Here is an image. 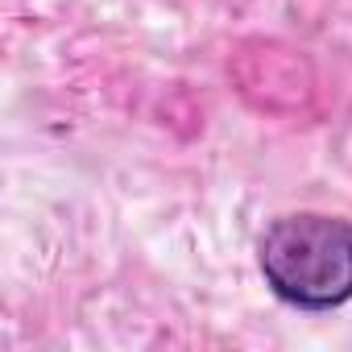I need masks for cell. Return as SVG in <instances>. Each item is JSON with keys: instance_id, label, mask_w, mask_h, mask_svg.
Returning a JSON list of instances; mask_svg holds the SVG:
<instances>
[{"instance_id": "obj_1", "label": "cell", "mask_w": 352, "mask_h": 352, "mask_svg": "<svg viewBox=\"0 0 352 352\" xmlns=\"http://www.w3.org/2000/svg\"><path fill=\"white\" fill-rule=\"evenodd\" d=\"M265 286L294 311H336L352 298V224L319 212L278 216L257 241Z\"/></svg>"}]
</instances>
